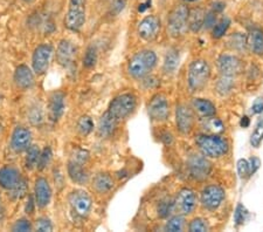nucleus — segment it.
<instances>
[{
  "label": "nucleus",
  "instance_id": "1",
  "mask_svg": "<svg viewBox=\"0 0 263 232\" xmlns=\"http://www.w3.org/2000/svg\"><path fill=\"white\" fill-rule=\"evenodd\" d=\"M157 63V56L154 50L143 49L136 53L131 58L128 65V72L131 78L141 80L147 77L150 72L155 68Z\"/></svg>",
  "mask_w": 263,
  "mask_h": 232
},
{
  "label": "nucleus",
  "instance_id": "2",
  "mask_svg": "<svg viewBox=\"0 0 263 232\" xmlns=\"http://www.w3.org/2000/svg\"><path fill=\"white\" fill-rule=\"evenodd\" d=\"M196 143L199 149L201 150L202 155H205L206 157L219 158L226 155L230 149L228 142L216 134L198 135Z\"/></svg>",
  "mask_w": 263,
  "mask_h": 232
},
{
  "label": "nucleus",
  "instance_id": "3",
  "mask_svg": "<svg viewBox=\"0 0 263 232\" xmlns=\"http://www.w3.org/2000/svg\"><path fill=\"white\" fill-rule=\"evenodd\" d=\"M211 77V68L209 62L202 59H198L191 63L189 67V87L192 92H200L206 87Z\"/></svg>",
  "mask_w": 263,
  "mask_h": 232
},
{
  "label": "nucleus",
  "instance_id": "4",
  "mask_svg": "<svg viewBox=\"0 0 263 232\" xmlns=\"http://www.w3.org/2000/svg\"><path fill=\"white\" fill-rule=\"evenodd\" d=\"M189 7L181 4L173 7L167 18V32L173 38H180L189 29Z\"/></svg>",
  "mask_w": 263,
  "mask_h": 232
},
{
  "label": "nucleus",
  "instance_id": "5",
  "mask_svg": "<svg viewBox=\"0 0 263 232\" xmlns=\"http://www.w3.org/2000/svg\"><path fill=\"white\" fill-rule=\"evenodd\" d=\"M86 23V0H70L65 25L70 31L78 32Z\"/></svg>",
  "mask_w": 263,
  "mask_h": 232
},
{
  "label": "nucleus",
  "instance_id": "6",
  "mask_svg": "<svg viewBox=\"0 0 263 232\" xmlns=\"http://www.w3.org/2000/svg\"><path fill=\"white\" fill-rule=\"evenodd\" d=\"M136 108V98L133 94H122L117 96L116 99L112 100V102L110 103L108 112L110 115L120 122L121 120L124 119L131 113L134 112Z\"/></svg>",
  "mask_w": 263,
  "mask_h": 232
},
{
  "label": "nucleus",
  "instance_id": "7",
  "mask_svg": "<svg viewBox=\"0 0 263 232\" xmlns=\"http://www.w3.org/2000/svg\"><path fill=\"white\" fill-rule=\"evenodd\" d=\"M224 198V190L219 185H209L202 190L200 202L203 208L207 210H216L221 205Z\"/></svg>",
  "mask_w": 263,
  "mask_h": 232
},
{
  "label": "nucleus",
  "instance_id": "8",
  "mask_svg": "<svg viewBox=\"0 0 263 232\" xmlns=\"http://www.w3.org/2000/svg\"><path fill=\"white\" fill-rule=\"evenodd\" d=\"M69 203L74 212L80 217H87L92 208L91 197L82 190H76L70 193Z\"/></svg>",
  "mask_w": 263,
  "mask_h": 232
},
{
  "label": "nucleus",
  "instance_id": "9",
  "mask_svg": "<svg viewBox=\"0 0 263 232\" xmlns=\"http://www.w3.org/2000/svg\"><path fill=\"white\" fill-rule=\"evenodd\" d=\"M197 205V196L196 192L191 189H182L178 193V196L175 201V211L178 215L186 216L191 215L196 209Z\"/></svg>",
  "mask_w": 263,
  "mask_h": 232
},
{
  "label": "nucleus",
  "instance_id": "10",
  "mask_svg": "<svg viewBox=\"0 0 263 232\" xmlns=\"http://www.w3.org/2000/svg\"><path fill=\"white\" fill-rule=\"evenodd\" d=\"M187 168L191 177L194 180H203L210 175L212 164L205 155H192L187 161Z\"/></svg>",
  "mask_w": 263,
  "mask_h": 232
},
{
  "label": "nucleus",
  "instance_id": "11",
  "mask_svg": "<svg viewBox=\"0 0 263 232\" xmlns=\"http://www.w3.org/2000/svg\"><path fill=\"white\" fill-rule=\"evenodd\" d=\"M53 54V48L50 45H40L34 50L33 54V69L35 74L42 75L48 69L50 58Z\"/></svg>",
  "mask_w": 263,
  "mask_h": 232
},
{
  "label": "nucleus",
  "instance_id": "12",
  "mask_svg": "<svg viewBox=\"0 0 263 232\" xmlns=\"http://www.w3.org/2000/svg\"><path fill=\"white\" fill-rule=\"evenodd\" d=\"M138 35L145 41H152L160 32V20L156 15H147L138 25Z\"/></svg>",
  "mask_w": 263,
  "mask_h": 232
},
{
  "label": "nucleus",
  "instance_id": "13",
  "mask_svg": "<svg viewBox=\"0 0 263 232\" xmlns=\"http://www.w3.org/2000/svg\"><path fill=\"white\" fill-rule=\"evenodd\" d=\"M148 115L155 121H165L168 119V102L164 95H156L150 101V104H148Z\"/></svg>",
  "mask_w": 263,
  "mask_h": 232
},
{
  "label": "nucleus",
  "instance_id": "14",
  "mask_svg": "<svg viewBox=\"0 0 263 232\" xmlns=\"http://www.w3.org/2000/svg\"><path fill=\"white\" fill-rule=\"evenodd\" d=\"M218 68L221 75L234 78L235 75L240 74L241 70H242V61L234 56L223 54L218 60Z\"/></svg>",
  "mask_w": 263,
  "mask_h": 232
},
{
  "label": "nucleus",
  "instance_id": "15",
  "mask_svg": "<svg viewBox=\"0 0 263 232\" xmlns=\"http://www.w3.org/2000/svg\"><path fill=\"white\" fill-rule=\"evenodd\" d=\"M176 122L178 129L182 134H187L193 128L194 115L192 109L186 107L185 104H180L177 107L176 111Z\"/></svg>",
  "mask_w": 263,
  "mask_h": 232
},
{
  "label": "nucleus",
  "instance_id": "16",
  "mask_svg": "<svg viewBox=\"0 0 263 232\" xmlns=\"http://www.w3.org/2000/svg\"><path fill=\"white\" fill-rule=\"evenodd\" d=\"M49 119L53 122H58L65 113V94L61 92H55L50 95L48 102Z\"/></svg>",
  "mask_w": 263,
  "mask_h": 232
},
{
  "label": "nucleus",
  "instance_id": "17",
  "mask_svg": "<svg viewBox=\"0 0 263 232\" xmlns=\"http://www.w3.org/2000/svg\"><path fill=\"white\" fill-rule=\"evenodd\" d=\"M31 140H32V134L28 129L23 128V127H18L14 130L13 135H12V148L15 151H24L26 150L27 148L31 145Z\"/></svg>",
  "mask_w": 263,
  "mask_h": 232
},
{
  "label": "nucleus",
  "instance_id": "18",
  "mask_svg": "<svg viewBox=\"0 0 263 232\" xmlns=\"http://www.w3.org/2000/svg\"><path fill=\"white\" fill-rule=\"evenodd\" d=\"M35 198L36 203L40 208H46L49 204L52 198V190H50L48 181L46 179H37L35 182Z\"/></svg>",
  "mask_w": 263,
  "mask_h": 232
},
{
  "label": "nucleus",
  "instance_id": "19",
  "mask_svg": "<svg viewBox=\"0 0 263 232\" xmlns=\"http://www.w3.org/2000/svg\"><path fill=\"white\" fill-rule=\"evenodd\" d=\"M76 48L75 46L71 44L70 41L68 40H62L60 44H59V47L57 50V59L58 62L60 63L61 66H68L73 62L75 58Z\"/></svg>",
  "mask_w": 263,
  "mask_h": 232
},
{
  "label": "nucleus",
  "instance_id": "20",
  "mask_svg": "<svg viewBox=\"0 0 263 232\" xmlns=\"http://www.w3.org/2000/svg\"><path fill=\"white\" fill-rule=\"evenodd\" d=\"M20 180V172L13 167H5L0 170V185L4 189L12 190Z\"/></svg>",
  "mask_w": 263,
  "mask_h": 232
},
{
  "label": "nucleus",
  "instance_id": "21",
  "mask_svg": "<svg viewBox=\"0 0 263 232\" xmlns=\"http://www.w3.org/2000/svg\"><path fill=\"white\" fill-rule=\"evenodd\" d=\"M14 81L21 90H28L34 84V74L27 66L21 65L15 69Z\"/></svg>",
  "mask_w": 263,
  "mask_h": 232
},
{
  "label": "nucleus",
  "instance_id": "22",
  "mask_svg": "<svg viewBox=\"0 0 263 232\" xmlns=\"http://www.w3.org/2000/svg\"><path fill=\"white\" fill-rule=\"evenodd\" d=\"M118 121L110 115V113L107 111L99 121V127H97V132H99V135L102 137H109L111 136L115 132L116 127H117Z\"/></svg>",
  "mask_w": 263,
  "mask_h": 232
},
{
  "label": "nucleus",
  "instance_id": "23",
  "mask_svg": "<svg viewBox=\"0 0 263 232\" xmlns=\"http://www.w3.org/2000/svg\"><path fill=\"white\" fill-rule=\"evenodd\" d=\"M247 45L256 56H263V31L258 27H253L249 31Z\"/></svg>",
  "mask_w": 263,
  "mask_h": 232
},
{
  "label": "nucleus",
  "instance_id": "24",
  "mask_svg": "<svg viewBox=\"0 0 263 232\" xmlns=\"http://www.w3.org/2000/svg\"><path fill=\"white\" fill-rule=\"evenodd\" d=\"M206 12L202 7H194L190 10L189 13V29H191L193 33H197L200 31L205 23Z\"/></svg>",
  "mask_w": 263,
  "mask_h": 232
},
{
  "label": "nucleus",
  "instance_id": "25",
  "mask_svg": "<svg viewBox=\"0 0 263 232\" xmlns=\"http://www.w3.org/2000/svg\"><path fill=\"white\" fill-rule=\"evenodd\" d=\"M83 164L84 163L78 162L75 161V159H71L69 164H68V174H69L70 179L73 180L75 183H79V184L87 183L88 175H87V171L84 170Z\"/></svg>",
  "mask_w": 263,
  "mask_h": 232
},
{
  "label": "nucleus",
  "instance_id": "26",
  "mask_svg": "<svg viewBox=\"0 0 263 232\" xmlns=\"http://www.w3.org/2000/svg\"><path fill=\"white\" fill-rule=\"evenodd\" d=\"M192 105L196 113H198L202 119L203 117L214 116L216 113V107L207 99H193Z\"/></svg>",
  "mask_w": 263,
  "mask_h": 232
},
{
  "label": "nucleus",
  "instance_id": "27",
  "mask_svg": "<svg viewBox=\"0 0 263 232\" xmlns=\"http://www.w3.org/2000/svg\"><path fill=\"white\" fill-rule=\"evenodd\" d=\"M92 188L99 193H107L114 188V181L108 174H99L92 180Z\"/></svg>",
  "mask_w": 263,
  "mask_h": 232
},
{
  "label": "nucleus",
  "instance_id": "28",
  "mask_svg": "<svg viewBox=\"0 0 263 232\" xmlns=\"http://www.w3.org/2000/svg\"><path fill=\"white\" fill-rule=\"evenodd\" d=\"M178 65H179V53L177 49L167 50L164 60V72L167 74L175 73Z\"/></svg>",
  "mask_w": 263,
  "mask_h": 232
},
{
  "label": "nucleus",
  "instance_id": "29",
  "mask_svg": "<svg viewBox=\"0 0 263 232\" xmlns=\"http://www.w3.org/2000/svg\"><path fill=\"white\" fill-rule=\"evenodd\" d=\"M202 128L209 132L210 134H220L224 130V124L222 123L221 120L216 119V117L213 116H209V117H203L202 120Z\"/></svg>",
  "mask_w": 263,
  "mask_h": 232
},
{
  "label": "nucleus",
  "instance_id": "30",
  "mask_svg": "<svg viewBox=\"0 0 263 232\" xmlns=\"http://www.w3.org/2000/svg\"><path fill=\"white\" fill-rule=\"evenodd\" d=\"M40 148L37 146H31L27 150V156L26 159H25V166L27 169H33L34 167L37 166V162H39L40 157Z\"/></svg>",
  "mask_w": 263,
  "mask_h": 232
},
{
  "label": "nucleus",
  "instance_id": "31",
  "mask_svg": "<svg viewBox=\"0 0 263 232\" xmlns=\"http://www.w3.org/2000/svg\"><path fill=\"white\" fill-rule=\"evenodd\" d=\"M233 87H234V81H233L232 77H226V75H221V78L216 82V91L219 94L227 95L228 93H231Z\"/></svg>",
  "mask_w": 263,
  "mask_h": 232
},
{
  "label": "nucleus",
  "instance_id": "32",
  "mask_svg": "<svg viewBox=\"0 0 263 232\" xmlns=\"http://www.w3.org/2000/svg\"><path fill=\"white\" fill-rule=\"evenodd\" d=\"M263 141V117L258 120L255 129L250 135V145L254 148H258Z\"/></svg>",
  "mask_w": 263,
  "mask_h": 232
},
{
  "label": "nucleus",
  "instance_id": "33",
  "mask_svg": "<svg viewBox=\"0 0 263 232\" xmlns=\"http://www.w3.org/2000/svg\"><path fill=\"white\" fill-rule=\"evenodd\" d=\"M185 226V219L181 215H178V216L172 217L170 221L166 223V226L165 229L170 232H179L184 230Z\"/></svg>",
  "mask_w": 263,
  "mask_h": 232
},
{
  "label": "nucleus",
  "instance_id": "34",
  "mask_svg": "<svg viewBox=\"0 0 263 232\" xmlns=\"http://www.w3.org/2000/svg\"><path fill=\"white\" fill-rule=\"evenodd\" d=\"M231 26V20L228 18H222L219 23H216L213 27V38L220 39L226 34L227 29Z\"/></svg>",
  "mask_w": 263,
  "mask_h": 232
},
{
  "label": "nucleus",
  "instance_id": "35",
  "mask_svg": "<svg viewBox=\"0 0 263 232\" xmlns=\"http://www.w3.org/2000/svg\"><path fill=\"white\" fill-rule=\"evenodd\" d=\"M228 44H230L233 49L236 50H242L247 46V39H246L245 35L240 34V33H235V34L231 35L230 40H228Z\"/></svg>",
  "mask_w": 263,
  "mask_h": 232
},
{
  "label": "nucleus",
  "instance_id": "36",
  "mask_svg": "<svg viewBox=\"0 0 263 232\" xmlns=\"http://www.w3.org/2000/svg\"><path fill=\"white\" fill-rule=\"evenodd\" d=\"M175 211V202L171 200L163 201L158 205V216L160 218H166Z\"/></svg>",
  "mask_w": 263,
  "mask_h": 232
},
{
  "label": "nucleus",
  "instance_id": "37",
  "mask_svg": "<svg viewBox=\"0 0 263 232\" xmlns=\"http://www.w3.org/2000/svg\"><path fill=\"white\" fill-rule=\"evenodd\" d=\"M78 129L80 130V133L83 135L90 134L92 132V129H94L92 120L89 116H82L78 122Z\"/></svg>",
  "mask_w": 263,
  "mask_h": 232
},
{
  "label": "nucleus",
  "instance_id": "38",
  "mask_svg": "<svg viewBox=\"0 0 263 232\" xmlns=\"http://www.w3.org/2000/svg\"><path fill=\"white\" fill-rule=\"evenodd\" d=\"M248 217V211L242 204H237L234 212V222L236 226L242 225Z\"/></svg>",
  "mask_w": 263,
  "mask_h": 232
},
{
  "label": "nucleus",
  "instance_id": "39",
  "mask_svg": "<svg viewBox=\"0 0 263 232\" xmlns=\"http://www.w3.org/2000/svg\"><path fill=\"white\" fill-rule=\"evenodd\" d=\"M96 61H97L96 49L94 47H89L87 49L86 54H84L83 66H86L87 68H91V67H94L96 65Z\"/></svg>",
  "mask_w": 263,
  "mask_h": 232
},
{
  "label": "nucleus",
  "instance_id": "40",
  "mask_svg": "<svg viewBox=\"0 0 263 232\" xmlns=\"http://www.w3.org/2000/svg\"><path fill=\"white\" fill-rule=\"evenodd\" d=\"M27 193V182L25 180H20L16 187L12 189V197L14 200H21Z\"/></svg>",
  "mask_w": 263,
  "mask_h": 232
},
{
  "label": "nucleus",
  "instance_id": "41",
  "mask_svg": "<svg viewBox=\"0 0 263 232\" xmlns=\"http://www.w3.org/2000/svg\"><path fill=\"white\" fill-rule=\"evenodd\" d=\"M189 230L191 232H205V231L209 230V225H207L205 219L194 218L193 221L190 223Z\"/></svg>",
  "mask_w": 263,
  "mask_h": 232
},
{
  "label": "nucleus",
  "instance_id": "42",
  "mask_svg": "<svg viewBox=\"0 0 263 232\" xmlns=\"http://www.w3.org/2000/svg\"><path fill=\"white\" fill-rule=\"evenodd\" d=\"M50 161H52V150H50V148H46L40 154L39 162H37V169L39 170H44L50 163Z\"/></svg>",
  "mask_w": 263,
  "mask_h": 232
},
{
  "label": "nucleus",
  "instance_id": "43",
  "mask_svg": "<svg viewBox=\"0 0 263 232\" xmlns=\"http://www.w3.org/2000/svg\"><path fill=\"white\" fill-rule=\"evenodd\" d=\"M237 172H239L240 179H247L250 176V168H249V162L247 159L241 158L237 161Z\"/></svg>",
  "mask_w": 263,
  "mask_h": 232
},
{
  "label": "nucleus",
  "instance_id": "44",
  "mask_svg": "<svg viewBox=\"0 0 263 232\" xmlns=\"http://www.w3.org/2000/svg\"><path fill=\"white\" fill-rule=\"evenodd\" d=\"M35 227H36V230L40 231V232H50L53 230L52 223H50V221L47 218H39V219H37Z\"/></svg>",
  "mask_w": 263,
  "mask_h": 232
},
{
  "label": "nucleus",
  "instance_id": "45",
  "mask_svg": "<svg viewBox=\"0 0 263 232\" xmlns=\"http://www.w3.org/2000/svg\"><path fill=\"white\" fill-rule=\"evenodd\" d=\"M32 230V224L26 219H21V221H18L13 226V231L15 232H27Z\"/></svg>",
  "mask_w": 263,
  "mask_h": 232
},
{
  "label": "nucleus",
  "instance_id": "46",
  "mask_svg": "<svg viewBox=\"0 0 263 232\" xmlns=\"http://www.w3.org/2000/svg\"><path fill=\"white\" fill-rule=\"evenodd\" d=\"M216 12H214L212 10L209 13H206L205 16V23H203V26L206 28H211V27H214V25L216 24Z\"/></svg>",
  "mask_w": 263,
  "mask_h": 232
},
{
  "label": "nucleus",
  "instance_id": "47",
  "mask_svg": "<svg viewBox=\"0 0 263 232\" xmlns=\"http://www.w3.org/2000/svg\"><path fill=\"white\" fill-rule=\"evenodd\" d=\"M126 5V2L125 0H115V3H114V5L111 7V12L114 15H117L120 14L121 12L124 10V7Z\"/></svg>",
  "mask_w": 263,
  "mask_h": 232
},
{
  "label": "nucleus",
  "instance_id": "48",
  "mask_svg": "<svg viewBox=\"0 0 263 232\" xmlns=\"http://www.w3.org/2000/svg\"><path fill=\"white\" fill-rule=\"evenodd\" d=\"M248 162H249V168H250V176H252L253 174H255L257 169L260 168L261 161H260V158H257V157H255V156H253V157L250 158Z\"/></svg>",
  "mask_w": 263,
  "mask_h": 232
},
{
  "label": "nucleus",
  "instance_id": "49",
  "mask_svg": "<svg viewBox=\"0 0 263 232\" xmlns=\"http://www.w3.org/2000/svg\"><path fill=\"white\" fill-rule=\"evenodd\" d=\"M253 114H261L263 113V98H258L255 100V102L252 105Z\"/></svg>",
  "mask_w": 263,
  "mask_h": 232
},
{
  "label": "nucleus",
  "instance_id": "50",
  "mask_svg": "<svg viewBox=\"0 0 263 232\" xmlns=\"http://www.w3.org/2000/svg\"><path fill=\"white\" fill-rule=\"evenodd\" d=\"M224 8V4L223 3H215L213 5V11L216 12V13H220V12H222Z\"/></svg>",
  "mask_w": 263,
  "mask_h": 232
},
{
  "label": "nucleus",
  "instance_id": "51",
  "mask_svg": "<svg viewBox=\"0 0 263 232\" xmlns=\"http://www.w3.org/2000/svg\"><path fill=\"white\" fill-rule=\"evenodd\" d=\"M33 198L32 197H29V202H28V204H27V206H26V211H27V213H33Z\"/></svg>",
  "mask_w": 263,
  "mask_h": 232
},
{
  "label": "nucleus",
  "instance_id": "52",
  "mask_svg": "<svg viewBox=\"0 0 263 232\" xmlns=\"http://www.w3.org/2000/svg\"><path fill=\"white\" fill-rule=\"evenodd\" d=\"M241 127H243V128H247V127L249 126V119L247 116H243L242 119H241V122H240Z\"/></svg>",
  "mask_w": 263,
  "mask_h": 232
},
{
  "label": "nucleus",
  "instance_id": "53",
  "mask_svg": "<svg viewBox=\"0 0 263 232\" xmlns=\"http://www.w3.org/2000/svg\"><path fill=\"white\" fill-rule=\"evenodd\" d=\"M181 2H184V3H196V2H198V0H181Z\"/></svg>",
  "mask_w": 263,
  "mask_h": 232
},
{
  "label": "nucleus",
  "instance_id": "54",
  "mask_svg": "<svg viewBox=\"0 0 263 232\" xmlns=\"http://www.w3.org/2000/svg\"><path fill=\"white\" fill-rule=\"evenodd\" d=\"M24 2H25V3H32L33 0H24Z\"/></svg>",
  "mask_w": 263,
  "mask_h": 232
},
{
  "label": "nucleus",
  "instance_id": "55",
  "mask_svg": "<svg viewBox=\"0 0 263 232\" xmlns=\"http://www.w3.org/2000/svg\"><path fill=\"white\" fill-rule=\"evenodd\" d=\"M0 130H2V122H0Z\"/></svg>",
  "mask_w": 263,
  "mask_h": 232
}]
</instances>
